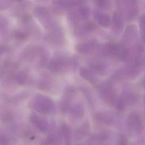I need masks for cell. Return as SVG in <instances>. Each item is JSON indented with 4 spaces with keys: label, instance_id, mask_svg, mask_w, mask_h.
Returning <instances> with one entry per match:
<instances>
[{
    "label": "cell",
    "instance_id": "9",
    "mask_svg": "<svg viewBox=\"0 0 145 145\" xmlns=\"http://www.w3.org/2000/svg\"><path fill=\"white\" fill-rule=\"evenodd\" d=\"M97 46V42L95 39L79 42L75 46L76 50L83 55L90 54L94 52Z\"/></svg>",
    "mask_w": 145,
    "mask_h": 145
},
{
    "label": "cell",
    "instance_id": "25",
    "mask_svg": "<svg viewBox=\"0 0 145 145\" xmlns=\"http://www.w3.org/2000/svg\"><path fill=\"white\" fill-rule=\"evenodd\" d=\"M89 66L92 71L100 75L105 74L108 70L107 65L105 63L100 61L92 62L90 63Z\"/></svg>",
    "mask_w": 145,
    "mask_h": 145
},
{
    "label": "cell",
    "instance_id": "22",
    "mask_svg": "<svg viewBox=\"0 0 145 145\" xmlns=\"http://www.w3.org/2000/svg\"><path fill=\"white\" fill-rule=\"evenodd\" d=\"M90 131V125L88 121H85L79 126L75 131L74 138L75 140H79L85 137Z\"/></svg>",
    "mask_w": 145,
    "mask_h": 145
},
{
    "label": "cell",
    "instance_id": "20",
    "mask_svg": "<svg viewBox=\"0 0 145 145\" xmlns=\"http://www.w3.org/2000/svg\"><path fill=\"white\" fill-rule=\"evenodd\" d=\"M93 16L97 23L103 27H108L110 23V19L109 16L100 10H96L94 11Z\"/></svg>",
    "mask_w": 145,
    "mask_h": 145
},
{
    "label": "cell",
    "instance_id": "35",
    "mask_svg": "<svg viewBox=\"0 0 145 145\" xmlns=\"http://www.w3.org/2000/svg\"><path fill=\"white\" fill-rule=\"evenodd\" d=\"M7 138L6 137H5L3 135H0V143L1 144H4V143H7Z\"/></svg>",
    "mask_w": 145,
    "mask_h": 145
},
{
    "label": "cell",
    "instance_id": "21",
    "mask_svg": "<svg viewBox=\"0 0 145 145\" xmlns=\"http://www.w3.org/2000/svg\"><path fill=\"white\" fill-rule=\"evenodd\" d=\"M37 87L39 89L49 91L52 88V80L51 78L48 74H43L39 80Z\"/></svg>",
    "mask_w": 145,
    "mask_h": 145
},
{
    "label": "cell",
    "instance_id": "7",
    "mask_svg": "<svg viewBox=\"0 0 145 145\" xmlns=\"http://www.w3.org/2000/svg\"><path fill=\"white\" fill-rule=\"evenodd\" d=\"M76 93V89L72 86H67L64 89L59 104L60 110L62 113H65L70 110Z\"/></svg>",
    "mask_w": 145,
    "mask_h": 145
},
{
    "label": "cell",
    "instance_id": "26",
    "mask_svg": "<svg viewBox=\"0 0 145 145\" xmlns=\"http://www.w3.org/2000/svg\"><path fill=\"white\" fill-rule=\"evenodd\" d=\"M14 38L19 41H26L30 36V32L26 29H17L13 32Z\"/></svg>",
    "mask_w": 145,
    "mask_h": 145
},
{
    "label": "cell",
    "instance_id": "12",
    "mask_svg": "<svg viewBox=\"0 0 145 145\" xmlns=\"http://www.w3.org/2000/svg\"><path fill=\"white\" fill-rule=\"evenodd\" d=\"M31 123L40 132L46 133L49 129V123L48 121L44 117L39 115L32 113L29 117Z\"/></svg>",
    "mask_w": 145,
    "mask_h": 145
},
{
    "label": "cell",
    "instance_id": "6",
    "mask_svg": "<svg viewBox=\"0 0 145 145\" xmlns=\"http://www.w3.org/2000/svg\"><path fill=\"white\" fill-rule=\"evenodd\" d=\"M98 92L101 100L106 104L113 105L117 101V92L113 86L109 82L99 86Z\"/></svg>",
    "mask_w": 145,
    "mask_h": 145
},
{
    "label": "cell",
    "instance_id": "11",
    "mask_svg": "<svg viewBox=\"0 0 145 145\" xmlns=\"http://www.w3.org/2000/svg\"><path fill=\"white\" fill-rule=\"evenodd\" d=\"M44 49L37 45H29L26 46L22 52V58L28 61L34 60L38 58Z\"/></svg>",
    "mask_w": 145,
    "mask_h": 145
},
{
    "label": "cell",
    "instance_id": "8",
    "mask_svg": "<svg viewBox=\"0 0 145 145\" xmlns=\"http://www.w3.org/2000/svg\"><path fill=\"white\" fill-rule=\"evenodd\" d=\"M45 40L49 43L59 45L63 43L64 41V35L62 29L59 27L48 31V33L45 36Z\"/></svg>",
    "mask_w": 145,
    "mask_h": 145
},
{
    "label": "cell",
    "instance_id": "19",
    "mask_svg": "<svg viewBox=\"0 0 145 145\" xmlns=\"http://www.w3.org/2000/svg\"><path fill=\"white\" fill-rule=\"evenodd\" d=\"M59 133L64 145H70L72 137V133L70 127L66 123H63L61 125Z\"/></svg>",
    "mask_w": 145,
    "mask_h": 145
},
{
    "label": "cell",
    "instance_id": "24",
    "mask_svg": "<svg viewBox=\"0 0 145 145\" xmlns=\"http://www.w3.org/2000/svg\"><path fill=\"white\" fill-rule=\"evenodd\" d=\"M79 73L82 78L89 83L93 84L96 83V78L93 72L89 69L85 67H82L79 70Z\"/></svg>",
    "mask_w": 145,
    "mask_h": 145
},
{
    "label": "cell",
    "instance_id": "10",
    "mask_svg": "<svg viewBox=\"0 0 145 145\" xmlns=\"http://www.w3.org/2000/svg\"><path fill=\"white\" fill-rule=\"evenodd\" d=\"M127 125L129 129L135 133H140L143 130V124L139 114L131 113L127 119Z\"/></svg>",
    "mask_w": 145,
    "mask_h": 145
},
{
    "label": "cell",
    "instance_id": "29",
    "mask_svg": "<svg viewBox=\"0 0 145 145\" xmlns=\"http://www.w3.org/2000/svg\"><path fill=\"white\" fill-rule=\"evenodd\" d=\"M8 25V21L6 16L0 14V33L2 35H5L7 32Z\"/></svg>",
    "mask_w": 145,
    "mask_h": 145
},
{
    "label": "cell",
    "instance_id": "31",
    "mask_svg": "<svg viewBox=\"0 0 145 145\" xmlns=\"http://www.w3.org/2000/svg\"><path fill=\"white\" fill-rule=\"evenodd\" d=\"M117 140L118 145H129L128 139L124 134H120L118 137Z\"/></svg>",
    "mask_w": 145,
    "mask_h": 145
},
{
    "label": "cell",
    "instance_id": "28",
    "mask_svg": "<svg viewBox=\"0 0 145 145\" xmlns=\"http://www.w3.org/2000/svg\"><path fill=\"white\" fill-rule=\"evenodd\" d=\"M28 79L27 74L23 71L16 72L13 75L14 82L19 85H24L26 83Z\"/></svg>",
    "mask_w": 145,
    "mask_h": 145
},
{
    "label": "cell",
    "instance_id": "30",
    "mask_svg": "<svg viewBox=\"0 0 145 145\" xmlns=\"http://www.w3.org/2000/svg\"><path fill=\"white\" fill-rule=\"evenodd\" d=\"M95 3L100 8L107 10L109 9L112 7V2L110 1H105V0H99L95 1Z\"/></svg>",
    "mask_w": 145,
    "mask_h": 145
},
{
    "label": "cell",
    "instance_id": "32",
    "mask_svg": "<svg viewBox=\"0 0 145 145\" xmlns=\"http://www.w3.org/2000/svg\"><path fill=\"white\" fill-rule=\"evenodd\" d=\"M139 27H140V29L142 36L143 38L144 37V17L143 15H141L140 17L139 18Z\"/></svg>",
    "mask_w": 145,
    "mask_h": 145
},
{
    "label": "cell",
    "instance_id": "13",
    "mask_svg": "<svg viewBox=\"0 0 145 145\" xmlns=\"http://www.w3.org/2000/svg\"><path fill=\"white\" fill-rule=\"evenodd\" d=\"M138 39V31L134 24H130L126 27L123 35V41L126 44H135Z\"/></svg>",
    "mask_w": 145,
    "mask_h": 145
},
{
    "label": "cell",
    "instance_id": "14",
    "mask_svg": "<svg viewBox=\"0 0 145 145\" xmlns=\"http://www.w3.org/2000/svg\"><path fill=\"white\" fill-rule=\"evenodd\" d=\"M69 111L70 119L73 122L80 121L84 116V107L81 103H78L74 104L71 107Z\"/></svg>",
    "mask_w": 145,
    "mask_h": 145
},
{
    "label": "cell",
    "instance_id": "3",
    "mask_svg": "<svg viewBox=\"0 0 145 145\" xmlns=\"http://www.w3.org/2000/svg\"><path fill=\"white\" fill-rule=\"evenodd\" d=\"M30 105L32 109L41 114H49L54 109V103L49 97L42 95L36 94L32 99Z\"/></svg>",
    "mask_w": 145,
    "mask_h": 145
},
{
    "label": "cell",
    "instance_id": "15",
    "mask_svg": "<svg viewBox=\"0 0 145 145\" xmlns=\"http://www.w3.org/2000/svg\"><path fill=\"white\" fill-rule=\"evenodd\" d=\"M81 1H54L53 2V8L56 12H61L64 10L63 8H71L76 6H78L83 3Z\"/></svg>",
    "mask_w": 145,
    "mask_h": 145
},
{
    "label": "cell",
    "instance_id": "5",
    "mask_svg": "<svg viewBox=\"0 0 145 145\" xmlns=\"http://www.w3.org/2000/svg\"><path fill=\"white\" fill-rule=\"evenodd\" d=\"M126 48L121 44L109 41L104 44L100 51L102 56L108 57H116L121 59Z\"/></svg>",
    "mask_w": 145,
    "mask_h": 145
},
{
    "label": "cell",
    "instance_id": "16",
    "mask_svg": "<svg viewBox=\"0 0 145 145\" xmlns=\"http://www.w3.org/2000/svg\"><path fill=\"white\" fill-rule=\"evenodd\" d=\"M123 27V15L119 12H114L112 19V30L116 33H120L122 32Z\"/></svg>",
    "mask_w": 145,
    "mask_h": 145
},
{
    "label": "cell",
    "instance_id": "18",
    "mask_svg": "<svg viewBox=\"0 0 145 145\" xmlns=\"http://www.w3.org/2000/svg\"><path fill=\"white\" fill-rule=\"evenodd\" d=\"M120 96L122 99L126 106L134 105L137 103L139 99L137 93L132 91H125Z\"/></svg>",
    "mask_w": 145,
    "mask_h": 145
},
{
    "label": "cell",
    "instance_id": "2",
    "mask_svg": "<svg viewBox=\"0 0 145 145\" xmlns=\"http://www.w3.org/2000/svg\"><path fill=\"white\" fill-rule=\"evenodd\" d=\"M34 14L48 31L59 27V25L53 17L49 10L45 6H37L34 10Z\"/></svg>",
    "mask_w": 145,
    "mask_h": 145
},
{
    "label": "cell",
    "instance_id": "33",
    "mask_svg": "<svg viewBox=\"0 0 145 145\" xmlns=\"http://www.w3.org/2000/svg\"><path fill=\"white\" fill-rule=\"evenodd\" d=\"M10 5V2L7 1H0V11L5 10Z\"/></svg>",
    "mask_w": 145,
    "mask_h": 145
},
{
    "label": "cell",
    "instance_id": "17",
    "mask_svg": "<svg viewBox=\"0 0 145 145\" xmlns=\"http://www.w3.org/2000/svg\"><path fill=\"white\" fill-rule=\"evenodd\" d=\"M62 138L59 132H53L49 134L41 142V145H61Z\"/></svg>",
    "mask_w": 145,
    "mask_h": 145
},
{
    "label": "cell",
    "instance_id": "1",
    "mask_svg": "<svg viewBox=\"0 0 145 145\" xmlns=\"http://www.w3.org/2000/svg\"><path fill=\"white\" fill-rule=\"evenodd\" d=\"M78 59L69 57L63 53L58 52L53 56L47 65L48 69L52 72L60 74L69 69H75L78 66Z\"/></svg>",
    "mask_w": 145,
    "mask_h": 145
},
{
    "label": "cell",
    "instance_id": "27",
    "mask_svg": "<svg viewBox=\"0 0 145 145\" xmlns=\"http://www.w3.org/2000/svg\"><path fill=\"white\" fill-rule=\"evenodd\" d=\"M75 11L80 20H86L89 17L91 13L90 8L87 5H82Z\"/></svg>",
    "mask_w": 145,
    "mask_h": 145
},
{
    "label": "cell",
    "instance_id": "4",
    "mask_svg": "<svg viewBox=\"0 0 145 145\" xmlns=\"http://www.w3.org/2000/svg\"><path fill=\"white\" fill-rule=\"evenodd\" d=\"M118 12L123 14L127 21H133L139 14V8L135 1H117Z\"/></svg>",
    "mask_w": 145,
    "mask_h": 145
},
{
    "label": "cell",
    "instance_id": "23",
    "mask_svg": "<svg viewBox=\"0 0 145 145\" xmlns=\"http://www.w3.org/2000/svg\"><path fill=\"white\" fill-rule=\"evenodd\" d=\"M94 118L97 122L106 125L113 123L114 120V117L110 114L104 112H96L94 115Z\"/></svg>",
    "mask_w": 145,
    "mask_h": 145
},
{
    "label": "cell",
    "instance_id": "34",
    "mask_svg": "<svg viewBox=\"0 0 145 145\" xmlns=\"http://www.w3.org/2000/svg\"><path fill=\"white\" fill-rule=\"evenodd\" d=\"M8 50V49L7 46L2 45H0V56L6 53Z\"/></svg>",
    "mask_w": 145,
    "mask_h": 145
}]
</instances>
